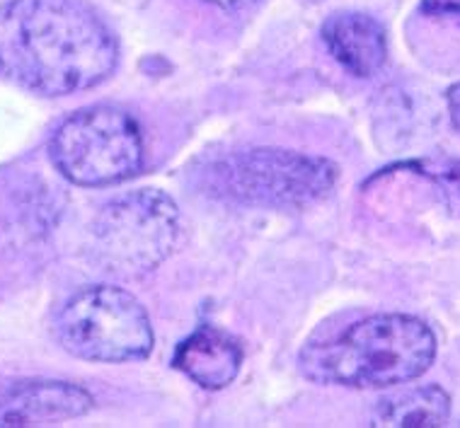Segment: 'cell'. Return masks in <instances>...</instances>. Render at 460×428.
<instances>
[{"mask_svg":"<svg viewBox=\"0 0 460 428\" xmlns=\"http://www.w3.org/2000/svg\"><path fill=\"white\" fill-rule=\"evenodd\" d=\"M119 48L80 0H8L0 5V75L47 97L100 85Z\"/></svg>","mask_w":460,"mask_h":428,"instance_id":"cell-1","label":"cell"},{"mask_svg":"<svg viewBox=\"0 0 460 428\" xmlns=\"http://www.w3.org/2000/svg\"><path fill=\"white\" fill-rule=\"evenodd\" d=\"M437 358V336L410 315H373L301 351V373L320 385L393 388L417 380Z\"/></svg>","mask_w":460,"mask_h":428,"instance_id":"cell-2","label":"cell"},{"mask_svg":"<svg viewBox=\"0 0 460 428\" xmlns=\"http://www.w3.org/2000/svg\"><path fill=\"white\" fill-rule=\"evenodd\" d=\"M337 179L340 167L332 160L281 148L226 153L201 170V187L211 197L267 208L315 204L332 191Z\"/></svg>","mask_w":460,"mask_h":428,"instance_id":"cell-3","label":"cell"},{"mask_svg":"<svg viewBox=\"0 0 460 428\" xmlns=\"http://www.w3.org/2000/svg\"><path fill=\"white\" fill-rule=\"evenodd\" d=\"M56 170L78 187H110L141 172L146 143L128 111L95 104L71 114L49 143Z\"/></svg>","mask_w":460,"mask_h":428,"instance_id":"cell-4","label":"cell"},{"mask_svg":"<svg viewBox=\"0 0 460 428\" xmlns=\"http://www.w3.org/2000/svg\"><path fill=\"white\" fill-rule=\"evenodd\" d=\"M182 218L158 189L128 191L104 204L93 223V257L110 274L138 278L175 252Z\"/></svg>","mask_w":460,"mask_h":428,"instance_id":"cell-5","label":"cell"},{"mask_svg":"<svg viewBox=\"0 0 460 428\" xmlns=\"http://www.w3.org/2000/svg\"><path fill=\"white\" fill-rule=\"evenodd\" d=\"M56 336L71 356L95 363L141 361L153 349L148 312L117 285H90L56 318Z\"/></svg>","mask_w":460,"mask_h":428,"instance_id":"cell-6","label":"cell"},{"mask_svg":"<svg viewBox=\"0 0 460 428\" xmlns=\"http://www.w3.org/2000/svg\"><path fill=\"white\" fill-rule=\"evenodd\" d=\"M95 399L88 389L64 380H17L0 385V428L41 426L78 419Z\"/></svg>","mask_w":460,"mask_h":428,"instance_id":"cell-7","label":"cell"},{"mask_svg":"<svg viewBox=\"0 0 460 428\" xmlns=\"http://www.w3.org/2000/svg\"><path fill=\"white\" fill-rule=\"evenodd\" d=\"M243 365L240 341L221 327L201 325L177 346L175 368L204 389H223Z\"/></svg>","mask_w":460,"mask_h":428,"instance_id":"cell-8","label":"cell"},{"mask_svg":"<svg viewBox=\"0 0 460 428\" xmlns=\"http://www.w3.org/2000/svg\"><path fill=\"white\" fill-rule=\"evenodd\" d=\"M323 41L351 75L371 78L388 56L385 30L366 13H334L323 24Z\"/></svg>","mask_w":460,"mask_h":428,"instance_id":"cell-9","label":"cell"},{"mask_svg":"<svg viewBox=\"0 0 460 428\" xmlns=\"http://www.w3.org/2000/svg\"><path fill=\"white\" fill-rule=\"evenodd\" d=\"M451 416V397L437 385L388 397L373 412V426H444Z\"/></svg>","mask_w":460,"mask_h":428,"instance_id":"cell-10","label":"cell"},{"mask_svg":"<svg viewBox=\"0 0 460 428\" xmlns=\"http://www.w3.org/2000/svg\"><path fill=\"white\" fill-rule=\"evenodd\" d=\"M421 13L431 17H451L460 22V0H424Z\"/></svg>","mask_w":460,"mask_h":428,"instance_id":"cell-11","label":"cell"},{"mask_svg":"<svg viewBox=\"0 0 460 428\" xmlns=\"http://www.w3.org/2000/svg\"><path fill=\"white\" fill-rule=\"evenodd\" d=\"M448 107H451L453 127L460 128V83L456 88L448 90Z\"/></svg>","mask_w":460,"mask_h":428,"instance_id":"cell-12","label":"cell"},{"mask_svg":"<svg viewBox=\"0 0 460 428\" xmlns=\"http://www.w3.org/2000/svg\"><path fill=\"white\" fill-rule=\"evenodd\" d=\"M211 5H218V8H228V10H235V8H245V5H252L254 0H207Z\"/></svg>","mask_w":460,"mask_h":428,"instance_id":"cell-13","label":"cell"},{"mask_svg":"<svg viewBox=\"0 0 460 428\" xmlns=\"http://www.w3.org/2000/svg\"><path fill=\"white\" fill-rule=\"evenodd\" d=\"M308 3H320V0H308Z\"/></svg>","mask_w":460,"mask_h":428,"instance_id":"cell-14","label":"cell"}]
</instances>
